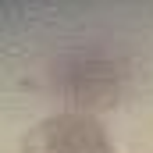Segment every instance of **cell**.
<instances>
[{
	"label": "cell",
	"mask_w": 153,
	"mask_h": 153,
	"mask_svg": "<svg viewBox=\"0 0 153 153\" xmlns=\"http://www.w3.org/2000/svg\"><path fill=\"white\" fill-rule=\"evenodd\" d=\"M22 153H111V139L93 114L71 111L32 125L22 139Z\"/></svg>",
	"instance_id": "cell-1"
}]
</instances>
